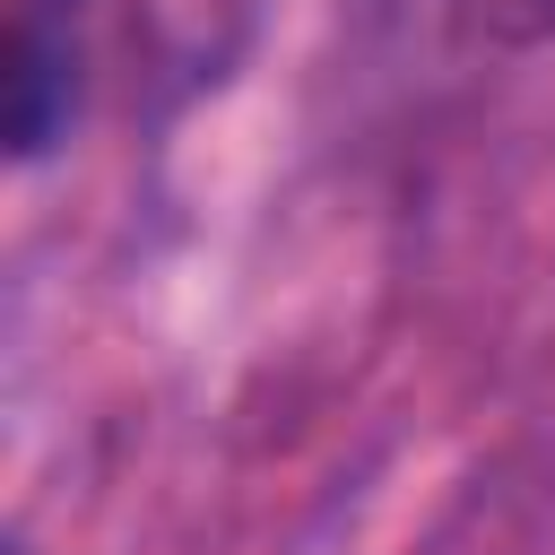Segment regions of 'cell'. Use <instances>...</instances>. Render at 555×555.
Masks as SVG:
<instances>
[{
    "label": "cell",
    "instance_id": "1",
    "mask_svg": "<svg viewBox=\"0 0 555 555\" xmlns=\"http://www.w3.org/2000/svg\"><path fill=\"white\" fill-rule=\"evenodd\" d=\"M87 104V35L78 0H26L9 26V78H0V130L17 165H43Z\"/></svg>",
    "mask_w": 555,
    "mask_h": 555
},
{
    "label": "cell",
    "instance_id": "2",
    "mask_svg": "<svg viewBox=\"0 0 555 555\" xmlns=\"http://www.w3.org/2000/svg\"><path fill=\"white\" fill-rule=\"evenodd\" d=\"M260 17H269V0H130V35H139L147 69L165 78V95L217 87L251 52Z\"/></svg>",
    "mask_w": 555,
    "mask_h": 555
},
{
    "label": "cell",
    "instance_id": "3",
    "mask_svg": "<svg viewBox=\"0 0 555 555\" xmlns=\"http://www.w3.org/2000/svg\"><path fill=\"white\" fill-rule=\"evenodd\" d=\"M494 43H555V0H477Z\"/></svg>",
    "mask_w": 555,
    "mask_h": 555
},
{
    "label": "cell",
    "instance_id": "4",
    "mask_svg": "<svg viewBox=\"0 0 555 555\" xmlns=\"http://www.w3.org/2000/svg\"><path fill=\"white\" fill-rule=\"evenodd\" d=\"M9 555H26V546H9Z\"/></svg>",
    "mask_w": 555,
    "mask_h": 555
}]
</instances>
